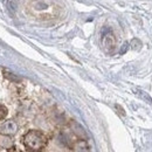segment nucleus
Masks as SVG:
<instances>
[{
    "label": "nucleus",
    "mask_w": 152,
    "mask_h": 152,
    "mask_svg": "<svg viewBox=\"0 0 152 152\" xmlns=\"http://www.w3.org/2000/svg\"><path fill=\"white\" fill-rule=\"evenodd\" d=\"M75 152H89V148L84 142H80L76 144Z\"/></svg>",
    "instance_id": "4"
},
{
    "label": "nucleus",
    "mask_w": 152,
    "mask_h": 152,
    "mask_svg": "<svg viewBox=\"0 0 152 152\" xmlns=\"http://www.w3.org/2000/svg\"><path fill=\"white\" fill-rule=\"evenodd\" d=\"M47 144V138L41 131L31 130L23 136V145L31 152H38L42 150Z\"/></svg>",
    "instance_id": "1"
},
{
    "label": "nucleus",
    "mask_w": 152,
    "mask_h": 152,
    "mask_svg": "<svg viewBox=\"0 0 152 152\" xmlns=\"http://www.w3.org/2000/svg\"><path fill=\"white\" fill-rule=\"evenodd\" d=\"M7 116V108L2 104H0V119L5 118Z\"/></svg>",
    "instance_id": "5"
},
{
    "label": "nucleus",
    "mask_w": 152,
    "mask_h": 152,
    "mask_svg": "<svg viewBox=\"0 0 152 152\" xmlns=\"http://www.w3.org/2000/svg\"><path fill=\"white\" fill-rule=\"evenodd\" d=\"M0 129H1V132L4 133V134H13V133L17 132V124L13 122V121H7V122H5L1 126H0Z\"/></svg>",
    "instance_id": "2"
},
{
    "label": "nucleus",
    "mask_w": 152,
    "mask_h": 152,
    "mask_svg": "<svg viewBox=\"0 0 152 152\" xmlns=\"http://www.w3.org/2000/svg\"><path fill=\"white\" fill-rule=\"evenodd\" d=\"M0 146L10 150L13 146V142L7 134H2V136H0Z\"/></svg>",
    "instance_id": "3"
}]
</instances>
